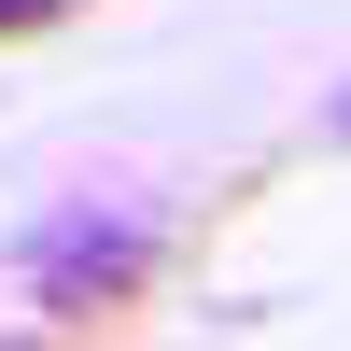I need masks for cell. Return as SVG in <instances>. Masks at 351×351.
Listing matches in <instances>:
<instances>
[{
	"label": "cell",
	"instance_id": "3957f363",
	"mask_svg": "<svg viewBox=\"0 0 351 351\" xmlns=\"http://www.w3.org/2000/svg\"><path fill=\"white\" fill-rule=\"evenodd\" d=\"M0 351H99L84 324H28V337H0Z\"/></svg>",
	"mask_w": 351,
	"mask_h": 351
},
{
	"label": "cell",
	"instance_id": "6da1fadb",
	"mask_svg": "<svg viewBox=\"0 0 351 351\" xmlns=\"http://www.w3.org/2000/svg\"><path fill=\"white\" fill-rule=\"evenodd\" d=\"M141 281H155V239L141 225H43L28 239V309H56V324H99V309H127Z\"/></svg>",
	"mask_w": 351,
	"mask_h": 351
},
{
	"label": "cell",
	"instance_id": "7a4b0ae2",
	"mask_svg": "<svg viewBox=\"0 0 351 351\" xmlns=\"http://www.w3.org/2000/svg\"><path fill=\"white\" fill-rule=\"evenodd\" d=\"M71 0H0V43H28V28H56Z\"/></svg>",
	"mask_w": 351,
	"mask_h": 351
}]
</instances>
